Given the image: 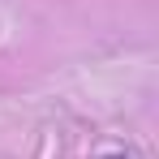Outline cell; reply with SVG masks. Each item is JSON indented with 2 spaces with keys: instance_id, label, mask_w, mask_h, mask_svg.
<instances>
[{
  "instance_id": "obj_1",
  "label": "cell",
  "mask_w": 159,
  "mask_h": 159,
  "mask_svg": "<svg viewBox=\"0 0 159 159\" xmlns=\"http://www.w3.org/2000/svg\"><path fill=\"white\" fill-rule=\"evenodd\" d=\"M107 159H129V155H107Z\"/></svg>"
}]
</instances>
